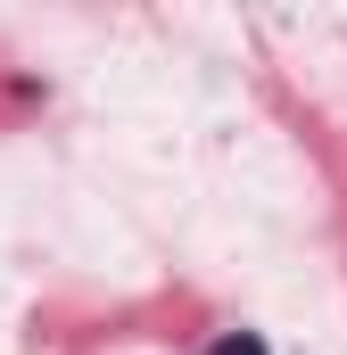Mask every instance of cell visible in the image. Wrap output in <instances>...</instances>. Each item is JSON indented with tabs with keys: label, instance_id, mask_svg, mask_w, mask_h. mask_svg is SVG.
<instances>
[{
	"label": "cell",
	"instance_id": "6da1fadb",
	"mask_svg": "<svg viewBox=\"0 0 347 355\" xmlns=\"http://www.w3.org/2000/svg\"><path fill=\"white\" fill-rule=\"evenodd\" d=\"M207 355H264V339H257V331H223Z\"/></svg>",
	"mask_w": 347,
	"mask_h": 355
}]
</instances>
